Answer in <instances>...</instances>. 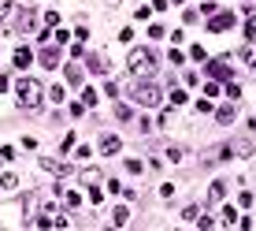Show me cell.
<instances>
[{"label":"cell","mask_w":256,"mask_h":231,"mask_svg":"<svg viewBox=\"0 0 256 231\" xmlns=\"http://www.w3.org/2000/svg\"><path fill=\"white\" fill-rule=\"evenodd\" d=\"M253 153V142L238 138V142H223V146H212L208 149V161H234V157H249Z\"/></svg>","instance_id":"obj_1"},{"label":"cell","mask_w":256,"mask_h":231,"mask_svg":"<svg viewBox=\"0 0 256 231\" xmlns=\"http://www.w3.org/2000/svg\"><path fill=\"white\" fill-rule=\"evenodd\" d=\"M126 67H130V75H138V78L152 75V67H156V52H152V49H134L130 60H126Z\"/></svg>","instance_id":"obj_2"},{"label":"cell","mask_w":256,"mask_h":231,"mask_svg":"<svg viewBox=\"0 0 256 231\" xmlns=\"http://www.w3.org/2000/svg\"><path fill=\"white\" fill-rule=\"evenodd\" d=\"M41 104V82H33V78H19V108H37Z\"/></svg>","instance_id":"obj_3"},{"label":"cell","mask_w":256,"mask_h":231,"mask_svg":"<svg viewBox=\"0 0 256 231\" xmlns=\"http://www.w3.org/2000/svg\"><path fill=\"white\" fill-rule=\"evenodd\" d=\"M160 97H164V94H160V86H156V82H141V86H134V101L145 104V108H156Z\"/></svg>","instance_id":"obj_4"},{"label":"cell","mask_w":256,"mask_h":231,"mask_svg":"<svg viewBox=\"0 0 256 231\" xmlns=\"http://www.w3.org/2000/svg\"><path fill=\"white\" fill-rule=\"evenodd\" d=\"M85 67H89L93 71V75H108V71H112V67H108V56H104V52H89V64H85Z\"/></svg>","instance_id":"obj_5"},{"label":"cell","mask_w":256,"mask_h":231,"mask_svg":"<svg viewBox=\"0 0 256 231\" xmlns=\"http://www.w3.org/2000/svg\"><path fill=\"white\" fill-rule=\"evenodd\" d=\"M208 75L219 78V82H230V67H227V60H208Z\"/></svg>","instance_id":"obj_6"},{"label":"cell","mask_w":256,"mask_h":231,"mask_svg":"<svg viewBox=\"0 0 256 231\" xmlns=\"http://www.w3.org/2000/svg\"><path fill=\"white\" fill-rule=\"evenodd\" d=\"M41 168H45V171H52V175H71V164L56 161V157H41Z\"/></svg>","instance_id":"obj_7"},{"label":"cell","mask_w":256,"mask_h":231,"mask_svg":"<svg viewBox=\"0 0 256 231\" xmlns=\"http://www.w3.org/2000/svg\"><path fill=\"white\" fill-rule=\"evenodd\" d=\"M119 149H123V142H119L115 134H104V138H100V153H119Z\"/></svg>","instance_id":"obj_8"},{"label":"cell","mask_w":256,"mask_h":231,"mask_svg":"<svg viewBox=\"0 0 256 231\" xmlns=\"http://www.w3.org/2000/svg\"><path fill=\"white\" fill-rule=\"evenodd\" d=\"M230 26H234V15H230V11H219V15L212 19V30H230Z\"/></svg>","instance_id":"obj_9"},{"label":"cell","mask_w":256,"mask_h":231,"mask_svg":"<svg viewBox=\"0 0 256 231\" xmlns=\"http://www.w3.org/2000/svg\"><path fill=\"white\" fill-rule=\"evenodd\" d=\"M78 179H82L85 187H93V183H100V171L97 168H82V171H78Z\"/></svg>","instance_id":"obj_10"},{"label":"cell","mask_w":256,"mask_h":231,"mask_svg":"<svg viewBox=\"0 0 256 231\" xmlns=\"http://www.w3.org/2000/svg\"><path fill=\"white\" fill-rule=\"evenodd\" d=\"M223 187H227V183H212V187H208V201H212V205L223 201Z\"/></svg>","instance_id":"obj_11"},{"label":"cell","mask_w":256,"mask_h":231,"mask_svg":"<svg viewBox=\"0 0 256 231\" xmlns=\"http://www.w3.org/2000/svg\"><path fill=\"white\" fill-rule=\"evenodd\" d=\"M59 198H63V205H67V209H78V201H82L75 190H63V187H59Z\"/></svg>","instance_id":"obj_12"},{"label":"cell","mask_w":256,"mask_h":231,"mask_svg":"<svg viewBox=\"0 0 256 231\" xmlns=\"http://www.w3.org/2000/svg\"><path fill=\"white\" fill-rule=\"evenodd\" d=\"M41 64H45V67H56V64H59V52L56 49H41Z\"/></svg>","instance_id":"obj_13"},{"label":"cell","mask_w":256,"mask_h":231,"mask_svg":"<svg viewBox=\"0 0 256 231\" xmlns=\"http://www.w3.org/2000/svg\"><path fill=\"white\" fill-rule=\"evenodd\" d=\"M215 120L223 123V127H227V123H234V108H230V104H223V108L215 112Z\"/></svg>","instance_id":"obj_14"},{"label":"cell","mask_w":256,"mask_h":231,"mask_svg":"<svg viewBox=\"0 0 256 231\" xmlns=\"http://www.w3.org/2000/svg\"><path fill=\"white\" fill-rule=\"evenodd\" d=\"M241 60H245L249 67H256V45H253V41H249L245 49H241Z\"/></svg>","instance_id":"obj_15"},{"label":"cell","mask_w":256,"mask_h":231,"mask_svg":"<svg viewBox=\"0 0 256 231\" xmlns=\"http://www.w3.org/2000/svg\"><path fill=\"white\" fill-rule=\"evenodd\" d=\"M126 220H130V213H126V205H119L115 213H112V224H115V228H123Z\"/></svg>","instance_id":"obj_16"},{"label":"cell","mask_w":256,"mask_h":231,"mask_svg":"<svg viewBox=\"0 0 256 231\" xmlns=\"http://www.w3.org/2000/svg\"><path fill=\"white\" fill-rule=\"evenodd\" d=\"M67 82H71V86L82 82V67H78V64H71V67H67Z\"/></svg>","instance_id":"obj_17"},{"label":"cell","mask_w":256,"mask_h":231,"mask_svg":"<svg viewBox=\"0 0 256 231\" xmlns=\"http://www.w3.org/2000/svg\"><path fill=\"white\" fill-rule=\"evenodd\" d=\"M30 60H33L30 49H19V52H15V67H30Z\"/></svg>","instance_id":"obj_18"},{"label":"cell","mask_w":256,"mask_h":231,"mask_svg":"<svg viewBox=\"0 0 256 231\" xmlns=\"http://www.w3.org/2000/svg\"><path fill=\"white\" fill-rule=\"evenodd\" d=\"M197 216H200V209H197V205H186V209H182V220H186V224H193Z\"/></svg>","instance_id":"obj_19"},{"label":"cell","mask_w":256,"mask_h":231,"mask_svg":"<svg viewBox=\"0 0 256 231\" xmlns=\"http://www.w3.org/2000/svg\"><path fill=\"white\" fill-rule=\"evenodd\" d=\"M238 220H241V216L234 213V209H223V224H227V228H238Z\"/></svg>","instance_id":"obj_20"},{"label":"cell","mask_w":256,"mask_h":231,"mask_svg":"<svg viewBox=\"0 0 256 231\" xmlns=\"http://www.w3.org/2000/svg\"><path fill=\"white\" fill-rule=\"evenodd\" d=\"M193 224H197L200 231H212V228H215V220H212V216H197V220H193Z\"/></svg>","instance_id":"obj_21"},{"label":"cell","mask_w":256,"mask_h":231,"mask_svg":"<svg viewBox=\"0 0 256 231\" xmlns=\"http://www.w3.org/2000/svg\"><path fill=\"white\" fill-rule=\"evenodd\" d=\"M49 97H52L56 104H63V97H67V94H63V86H52V90H49Z\"/></svg>","instance_id":"obj_22"},{"label":"cell","mask_w":256,"mask_h":231,"mask_svg":"<svg viewBox=\"0 0 256 231\" xmlns=\"http://www.w3.org/2000/svg\"><path fill=\"white\" fill-rule=\"evenodd\" d=\"M11 11H15V4H11V0H0V19H8Z\"/></svg>","instance_id":"obj_23"},{"label":"cell","mask_w":256,"mask_h":231,"mask_svg":"<svg viewBox=\"0 0 256 231\" xmlns=\"http://www.w3.org/2000/svg\"><path fill=\"white\" fill-rule=\"evenodd\" d=\"M0 187H4V190H15L19 179H15V175H4V179H0Z\"/></svg>","instance_id":"obj_24"},{"label":"cell","mask_w":256,"mask_h":231,"mask_svg":"<svg viewBox=\"0 0 256 231\" xmlns=\"http://www.w3.org/2000/svg\"><path fill=\"white\" fill-rule=\"evenodd\" d=\"M186 101H190V97H186V90H174V94H171V104H186Z\"/></svg>","instance_id":"obj_25"},{"label":"cell","mask_w":256,"mask_h":231,"mask_svg":"<svg viewBox=\"0 0 256 231\" xmlns=\"http://www.w3.org/2000/svg\"><path fill=\"white\" fill-rule=\"evenodd\" d=\"M141 168H145V164H141V161H134V157H130V161H126V171H130V175H138Z\"/></svg>","instance_id":"obj_26"},{"label":"cell","mask_w":256,"mask_h":231,"mask_svg":"<svg viewBox=\"0 0 256 231\" xmlns=\"http://www.w3.org/2000/svg\"><path fill=\"white\" fill-rule=\"evenodd\" d=\"M190 56H193V60H208V52L200 49V45H193V49H190Z\"/></svg>","instance_id":"obj_27"},{"label":"cell","mask_w":256,"mask_h":231,"mask_svg":"<svg viewBox=\"0 0 256 231\" xmlns=\"http://www.w3.org/2000/svg\"><path fill=\"white\" fill-rule=\"evenodd\" d=\"M85 37H89V30H85V26H78V30H75V41L85 45Z\"/></svg>","instance_id":"obj_28"},{"label":"cell","mask_w":256,"mask_h":231,"mask_svg":"<svg viewBox=\"0 0 256 231\" xmlns=\"http://www.w3.org/2000/svg\"><path fill=\"white\" fill-rule=\"evenodd\" d=\"M82 104H97V90H85V94H82Z\"/></svg>","instance_id":"obj_29"},{"label":"cell","mask_w":256,"mask_h":231,"mask_svg":"<svg viewBox=\"0 0 256 231\" xmlns=\"http://www.w3.org/2000/svg\"><path fill=\"white\" fill-rule=\"evenodd\" d=\"M160 198H174V183H164V187H160Z\"/></svg>","instance_id":"obj_30"},{"label":"cell","mask_w":256,"mask_h":231,"mask_svg":"<svg viewBox=\"0 0 256 231\" xmlns=\"http://www.w3.org/2000/svg\"><path fill=\"white\" fill-rule=\"evenodd\" d=\"M11 157H15V149H11V146H4V149H0V164H4V161H11Z\"/></svg>","instance_id":"obj_31"},{"label":"cell","mask_w":256,"mask_h":231,"mask_svg":"<svg viewBox=\"0 0 256 231\" xmlns=\"http://www.w3.org/2000/svg\"><path fill=\"white\" fill-rule=\"evenodd\" d=\"M108 4H119V0H108Z\"/></svg>","instance_id":"obj_32"},{"label":"cell","mask_w":256,"mask_h":231,"mask_svg":"<svg viewBox=\"0 0 256 231\" xmlns=\"http://www.w3.org/2000/svg\"><path fill=\"white\" fill-rule=\"evenodd\" d=\"M174 4H182V0H174Z\"/></svg>","instance_id":"obj_33"}]
</instances>
